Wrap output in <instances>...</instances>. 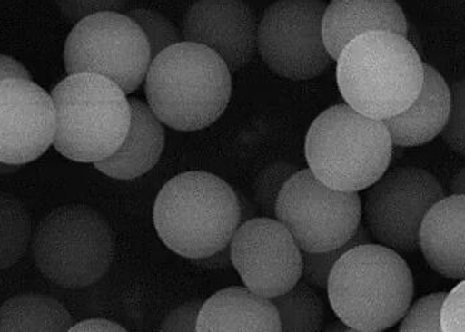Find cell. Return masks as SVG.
Instances as JSON below:
<instances>
[{
  "instance_id": "1",
  "label": "cell",
  "mask_w": 465,
  "mask_h": 332,
  "mask_svg": "<svg viewBox=\"0 0 465 332\" xmlns=\"http://www.w3.org/2000/svg\"><path fill=\"white\" fill-rule=\"evenodd\" d=\"M149 108L166 127L181 132L214 124L232 99V73L214 51L183 42L151 60L146 71Z\"/></svg>"
},
{
  "instance_id": "2",
  "label": "cell",
  "mask_w": 465,
  "mask_h": 332,
  "mask_svg": "<svg viewBox=\"0 0 465 332\" xmlns=\"http://www.w3.org/2000/svg\"><path fill=\"white\" fill-rule=\"evenodd\" d=\"M337 62V82L347 105L371 119L406 111L420 93L424 63L406 36L372 31L352 39Z\"/></svg>"
},
{
  "instance_id": "3",
  "label": "cell",
  "mask_w": 465,
  "mask_h": 332,
  "mask_svg": "<svg viewBox=\"0 0 465 332\" xmlns=\"http://www.w3.org/2000/svg\"><path fill=\"white\" fill-rule=\"evenodd\" d=\"M326 291L341 322L358 332H381L401 322L415 282L398 251L371 242L349 249L337 260Z\"/></svg>"
},
{
  "instance_id": "4",
  "label": "cell",
  "mask_w": 465,
  "mask_h": 332,
  "mask_svg": "<svg viewBox=\"0 0 465 332\" xmlns=\"http://www.w3.org/2000/svg\"><path fill=\"white\" fill-rule=\"evenodd\" d=\"M153 222L166 248L198 259L229 246L241 223L237 191L209 171L169 180L157 194Z\"/></svg>"
},
{
  "instance_id": "5",
  "label": "cell",
  "mask_w": 465,
  "mask_h": 332,
  "mask_svg": "<svg viewBox=\"0 0 465 332\" xmlns=\"http://www.w3.org/2000/svg\"><path fill=\"white\" fill-rule=\"evenodd\" d=\"M392 145L381 120L340 104L323 111L310 125L304 142L307 165L329 188L366 190L391 164Z\"/></svg>"
},
{
  "instance_id": "6",
  "label": "cell",
  "mask_w": 465,
  "mask_h": 332,
  "mask_svg": "<svg viewBox=\"0 0 465 332\" xmlns=\"http://www.w3.org/2000/svg\"><path fill=\"white\" fill-rule=\"evenodd\" d=\"M56 111L54 148L65 159L96 164L112 156L131 125L126 93L91 73L68 74L51 93Z\"/></svg>"
},
{
  "instance_id": "7",
  "label": "cell",
  "mask_w": 465,
  "mask_h": 332,
  "mask_svg": "<svg viewBox=\"0 0 465 332\" xmlns=\"http://www.w3.org/2000/svg\"><path fill=\"white\" fill-rule=\"evenodd\" d=\"M31 248L37 270L48 282L63 288H88L111 269L114 230L91 206L70 203L40 220Z\"/></svg>"
},
{
  "instance_id": "8",
  "label": "cell",
  "mask_w": 465,
  "mask_h": 332,
  "mask_svg": "<svg viewBox=\"0 0 465 332\" xmlns=\"http://www.w3.org/2000/svg\"><path fill=\"white\" fill-rule=\"evenodd\" d=\"M275 220L290 231L301 250L322 253L349 242L361 223L359 191L329 188L307 169L283 185Z\"/></svg>"
},
{
  "instance_id": "9",
  "label": "cell",
  "mask_w": 465,
  "mask_h": 332,
  "mask_svg": "<svg viewBox=\"0 0 465 332\" xmlns=\"http://www.w3.org/2000/svg\"><path fill=\"white\" fill-rule=\"evenodd\" d=\"M151 60L142 28L122 13L94 14L80 20L65 40L68 74H100L116 83L126 94L143 84Z\"/></svg>"
},
{
  "instance_id": "10",
  "label": "cell",
  "mask_w": 465,
  "mask_h": 332,
  "mask_svg": "<svg viewBox=\"0 0 465 332\" xmlns=\"http://www.w3.org/2000/svg\"><path fill=\"white\" fill-rule=\"evenodd\" d=\"M361 219L371 239L398 253L419 250V229L435 203L446 197L443 186L426 169H387L366 189Z\"/></svg>"
},
{
  "instance_id": "11",
  "label": "cell",
  "mask_w": 465,
  "mask_h": 332,
  "mask_svg": "<svg viewBox=\"0 0 465 332\" xmlns=\"http://www.w3.org/2000/svg\"><path fill=\"white\" fill-rule=\"evenodd\" d=\"M323 0H277L258 22L257 51L283 79L312 80L331 64L322 36Z\"/></svg>"
},
{
  "instance_id": "12",
  "label": "cell",
  "mask_w": 465,
  "mask_h": 332,
  "mask_svg": "<svg viewBox=\"0 0 465 332\" xmlns=\"http://www.w3.org/2000/svg\"><path fill=\"white\" fill-rule=\"evenodd\" d=\"M232 266L258 296H281L302 276V250L290 231L272 217L240 223L229 243Z\"/></svg>"
},
{
  "instance_id": "13",
  "label": "cell",
  "mask_w": 465,
  "mask_h": 332,
  "mask_svg": "<svg viewBox=\"0 0 465 332\" xmlns=\"http://www.w3.org/2000/svg\"><path fill=\"white\" fill-rule=\"evenodd\" d=\"M56 111L53 97L33 79L0 82V161L23 166L54 144Z\"/></svg>"
},
{
  "instance_id": "14",
  "label": "cell",
  "mask_w": 465,
  "mask_h": 332,
  "mask_svg": "<svg viewBox=\"0 0 465 332\" xmlns=\"http://www.w3.org/2000/svg\"><path fill=\"white\" fill-rule=\"evenodd\" d=\"M257 16L245 0H197L183 16L181 36L211 48L232 73L257 53Z\"/></svg>"
},
{
  "instance_id": "15",
  "label": "cell",
  "mask_w": 465,
  "mask_h": 332,
  "mask_svg": "<svg viewBox=\"0 0 465 332\" xmlns=\"http://www.w3.org/2000/svg\"><path fill=\"white\" fill-rule=\"evenodd\" d=\"M372 31L406 36V15L396 0H331L322 18L323 43L337 60L352 39Z\"/></svg>"
},
{
  "instance_id": "16",
  "label": "cell",
  "mask_w": 465,
  "mask_h": 332,
  "mask_svg": "<svg viewBox=\"0 0 465 332\" xmlns=\"http://www.w3.org/2000/svg\"><path fill=\"white\" fill-rule=\"evenodd\" d=\"M464 234L465 194L446 196L430 209L419 229V249L432 270L464 280Z\"/></svg>"
},
{
  "instance_id": "17",
  "label": "cell",
  "mask_w": 465,
  "mask_h": 332,
  "mask_svg": "<svg viewBox=\"0 0 465 332\" xmlns=\"http://www.w3.org/2000/svg\"><path fill=\"white\" fill-rule=\"evenodd\" d=\"M131 125L124 142L112 156L94 164L100 173L114 180H134L159 162L165 147V130L148 104L131 97Z\"/></svg>"
},
{
  "instance_id": "18",
  "label": "cell",
  "mask_w": 465,
  "mask_h": 332,
  "mask_svg": "<svg viewBox=\"0 0 465 332\" xmlns=\"http://www.w3.org/2000/svg\"><path fill=\"white\" fill-rule=\"evenodd\" d=\"M450 107V85L439 71L424 64L423 87L415 102L406 111L383 122L392 145L412 148L432 142L443 130Z\"/></svg>"
},
{
  "instance_id": "19",
  "label": "cell",
  "mask_w": 465,
  "mask_h": 332,
  "mask_svg": "<svg viewBox=\"0 0 465 332\" xmlns=\"http://www.w3.org/2000/svg\"><path fill=\"white\" fill-rule=\"evenodd\" d=\"M197 331L280 332L281 323L272 299L252 293L246 286H232L203 303Z\"/></svg>"
},
{
  "instance_id": "20",
  "label": "cell",
  "mask_w": 465,
  "mask_h": 332,
  "mask_svg": "<svg viewBox=\"0 0 465 332\" xmlns=\"http://www.w3.org/2000/svg\"><path fill=\"white\" fill-rule=\"evenodd\" d=\"M72 325L70 311L50 296L20 294L0 305V332H65Z\"/></svg>"
},
{
  "instance_id": "21",
  "label": "cell",
  "mask_w": 465,
  "mask_h": 332,
  "mask_svg": "<svg viewBox=\"0 0 465 332\" xmlns=\"http://www.w3.org/2000/svg\"><path fill=\"white\" fill-rule=\"evenodd\" d=\"M272 302L277 308L281 331H322L326 320L322 298L303 280H298L286 293L272 298Z\"/></svg>"
},
{
  "instance_id": "22",
  "label": "cell",
  "mask_w": 465,
  "mask_h": 332,
  "mask_svg": "<svg viewBox=\"0 0 465 332\" xmlns=\"http://www.w3.org/2000/svg\"><path fill=\"white\" fill-rule=\"evenodd\" d=\"M31 239L30 211L18 197L0 191V271L13 268L25 256Z\"/></svg>"
},
{
  "instance_id": "23",
  "label": "cell",
  "mask_w": 465,
  "mask_h": 332,
  "mask_svg": "<svg viewBox=\"0 0 465 332\" xmlns=\"http://www.w3.org/2000/svg\"><path fill=\"white\" fill-rule=\"evenodd\" d=\"M372 239L370 236L364 223L359 225L357 233L352 236V239L340 248L334 250L322 251V253H307L302 251V276L301 280H303L307 285L317 290H326L327 279H329L330 271L334 268L337 260L346 253L349 249L354 248L357 245H363V243H371Z\"/></svg>"
},
{
  "instance_id": "24",
  "label": "cell",
  "mask_w": 465,
  "mask_h": 332,
  "mask_svg": "<svg viewBox=\"0 0 465 332\" xmlns=\"http://www.w3.org/2000/svg\"><path fill=\"white\" fill-rule=\"evenodd\" d=\"M128 16L142 28L143 35L148 40L149 48H151L152 59L166 48L183 42L179 28L159 11L137 8V10L131 11Z\"/></svg>"
},
{
  "instance_id": "25",
  "label": "cell",
  "mask_w": 465,
  "mask_h": 332,
  "mask_svg": "<svg viewBox=\"0 0 465 332\" xmlns=\"http://www.w3.org/2000/svg\"><path fill=\"white\" fill-rule=\"evenodd\" d=\"M300 169L287 161L272 162L258 174L254 184V201L265 217L275 219V203L283 185Z\"/></svg>"
},
{
  "instance_id": "26",
  "label": "cell",
  "mask_w": 465,
  "mask_h": 332,
  "mask_svg": "<svg viewBox=\"0 0 465 332\" xmlns=\"http://www.w3.org/2000/svg\"><path fill=\"white\" fill-rule=\"evenodd\" d=\"M447 293H433L419 298L401 319V332H441L440 313Z\"/></svg>"
},
{
  "instance_id": "27",
  "label": "cell",
  "mask_w": 465,
  "mask_h": 332,
  "mask_svg": "<svg viewBox=\"0 0 465 332\" xmlns=\"http://www.w3.org/2000/svg\"><path fill=\"white\" fill-rule=\"evenodd\" d=\"M450 107L446 124L440 132L441 139L455 153H465V83L464 80L453 83L450 87Z\"/></svg>"
},
{
  "instance_id": "28",
  "label": "cell",
  "mask_w": 465,
  "mask_h": 332,
  "mask_svg": "<svg viewBox=\"0 0 465 332\" xmlns=\"http://www.w3.org/2000/svg\"><path fill=\"white\" fill-rule=\"evenodd\" d=\"M65 19L76 24L80 20L100 13H122L126 0H56Z\"/></svg>"
},
{
  "instance_id": "29",
  "label": "cell",
  "mask_w": 465,
  "mask_h": 332,
  "mask_svg": "<svg viewBox=\"0 0 465 332\" xmlns=\"http://www.w3.org/2000/svg\"><path fill=\"white\" fill-rule=\"evenodd\" d=\"M465 282L460 280L450 293L444 298L441 306V332L465 331Z\"/></svg>"
},
{
  "instance_id": "30",
  "label": "cell",
  "mask_w": 465,
  "mask_h": 332,
  "mask_svg": "<svg viewBox=\"0 0 465 332\" xmlns=\"http://www.w3.org/2000/svg\"><path fill=\"white\" fill-rule=\"evenodd\" d=\"M203 302L201 300H189L174 308L163 317L160 331L163 332H194L197 331L198 315H200Z\"/></svg>"
},
{
  "instance_id": "31",
  "label": "cell",
  "mask_w": 465,
  "mask_h": 332,
  "mask_svg": "<svg viewBox=\"0 0 465 332\" xmlns=\"http://www.w3.org/2000/svg\"><path fill=\"white\" fill-rule=\"evenodd\" d=\"M126 332L125 327L120 326L119 323L112 322L108 319H94L83 320V322L74 323L70 328V332Z\"/></svg>"
},
{
  "instance_id": "32",
  "label": "cell",
  "mask_w": 465,
  "mask_h": 332,
  "mask_svg": "<svg viewBox=\"0 0 465 332\" xmlns=\"http://www.w3.org/2000/svg\"><path fill=\"white\" fill-rule=\"evenodd\" d=\"M5 79H31V73L18 60L0 54V82Z\"/></svg>"
},
{
  "instance_id": "33",
  "label": "cell",
  "mask_w": 465,
  "mask_h": 332,
  "mask_svg": "<svg viewBox=\"0 0 465 332\" xmlns=\"http://www.w3.org/2000/svg\"><path fill=\"white\" fill-rule=\"evenodd\" d=\"M191 260L200 266V268L206 269V270H221V269H228L229 266H232L231 249H229V246H226L223 250L211 254V256Z\"/></svg>"
},
{
  "instance_id": "34",
  "label": "cell",
  "mask_w": 465,
  "mask_h": 332,
  "mask_svg": "<svg viewBox=\"0 0 465 332\" xmlns=\"http://www.w3.org/2000/svg\"><path fill=\"white\" fill-rule=\"evenodd\" d=\"M238 203H240V213H241V223L248 221V220L254 219L257 214V208L254 203L251 202L248 197L242 196V194L237 193Z\"/></svg>"
},
{
  "instance_id": "35",
  "label": "cell",
  "mask_w": 465,
  "mask_h": 332,
  "mask_svg": "<svg viewBox=\"0 0 465 332\" xmlns=\"http://www.w3.org/2000/svg\"><path fill=\"white\" fill-rule=\"evenodd\" d=\"M450 193L456 194V196H461L465 194V171L461 168L455 176L450 180Z\"/></svg>"
},
{
  "instance_id": "36",
  "label": "cell",
  "mask_w": 465,
  "mask_h": 332,
  "mask_svg": "<svg viewBox=\"0 0 465 332\" xmlns=\"http://www.w3.org/2000/svg\"><path fill=\"white\" fill-rule=\"evenodd\" d=\"M323 331H337V332H358L355 328L350 327L346 323L341 322V319L335 320V322L330 323V325L323 326Z\"/></svg>"
},
{
  "instance_id": "37",
  "label": "cell",
  "mask_w": 465,
  "mask_h": 332,
  "mask_svg": "<svg viewBox=\"0 0 465 332\" xmlns=\"http://www.w3.org/2000/svg\"><path fill=\"white\" fill-rule=\"evenodd\" d=\"M20 169L18 165H8L0 161V176H7V174L16 173Z\"/></svg>"
}]
</instances>
